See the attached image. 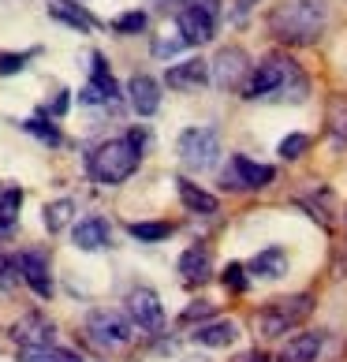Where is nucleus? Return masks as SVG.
<instances>
[{
    "label": "nucleus",
    "mask_w": 347,
    "mask_h": 362,
    "mask_svg": "<svg viewBox=\"0 0 347 362\" xmlns=\"http://www.w3.org/2000/svg\"><path fill=\"white\" fill-rule=\"evenodd\" d=\"M224 288L228 291H247V265H239V262H232L228 269H224Z\"/></svg>",
    "instance_id": "33"
},
{
    "label": "nucleus",
    "mask_w": 347,
    "mask_h": 362,
    "mask_svg": "<svg viewBox=\"0 0 347 362\" xmlns=\"http://www.w3.org/2000/svg\"><path fill=\"white\" fill-rule=\"evenodd\" d=\"M16 269H19V280H26L34 295H42V299L52 295V273H49V258L42 250H23L16 258Z\"/></svg>",
    "instance_id": "11"
},
{
    "label": "nucleus",
    "mask_w": 347,
    "mask_h": 362,
    "mask_svg": "<svg viewBox=\"0 0 347 362\" xmlns=\"http://www.w3.org/2000/svg\"><path fill=\"white\" fill-rule=\"evenodd\" d=\"M86 332L90 340L105 347V351H116V347H127L131 337H135V325L119 314V310H90L86 317Z\"/></svg>",
    "instance_id": "5"
},
{
    "label": "nucleus",
    "mask_w": 347,
    "mask_h": 362,
    "mask_svg": "<svg viewBox=\"0 0 347 362\" xmlns=\"http://www.w3.org/2000/svg\"><path fill=\"white\" fill-rule=\"evenodd\" d=\"M19 206H23V191L19 187H0V228H16L19 217Z\"/></svg>",
    "instance_id": "28"
},
{
    "label": "nucleus",
    "mask_w": 347,
    "mask_h": 362,
    "mask_svg": "<svg viewBox=\"0 0 347 362\" xmlns=\"http://www.w3.org/2000/svg\"><path fill=\"white\" fill-rule=\"evenodd\" d=\"M325 131L336 146H347V93H332L325 105Z\"/></svg>",
    "instance_id": "22"
},
{
    "label": "nucleus",
    "mask_w": 347,
    "mask_h": 362,
    "mask_svg": "<svg viewBox=\"0 0 347 362\" xmlns=\"http://www.w3.org/2000/svg\"><path fill=\"white\" fill-rule=\"evenodd\" d=\"M127 101H131V109H135L139 116H153L157 109H161V83L150 78V75H131Z\"/></svg>",
    "instance_id": "12"
},
{
    "label": "nucleus",
    "mask_w": 347,
    "mask_h": 362,
    "mask_svg": "<svg viewBox=\"0 0 347 362\" xmlns=\"http://www.w3.org/2000/svg\"><path fill=\"white\" fill-rule=\"evenodd\" d=\"M250 276H261V280H276V276H284L288 273V250L284 247H265L258 250L254 258H250Z\"/></svg>",
    "instance_id": "19"
},
{
    "label": "nucleus",
    "mask_w": 347,
    "mask_h": 362,
    "mask_svg": "<svg viewBox=\"0 0 347 362\" xmlns=\"http://www.w3.org/2000/svg\"><path fill=\"white\" fill-rule=\"evenodd\" d=\"M116 34H142L146 30V11H124V16L112 19Z\"/></svg>",
    "instance_id": "31"
},
{
    "label": "nucleus",
    "mask_w": 347,
    "mask_h": 362,
    "mask_svg": "<svg viewBox=\"0 0 347 362\" xmlns=\"http://www.w3.org/2000/svg\"><path fill=\"white\" fill-rule=\"evenodd\" d=\"M206 317H213V303H206V299L191 303V306H187V310L180 314L183 325H194V321H206Z\"/></svg>",
    "instance_id": "35"
},
{
    "label": "nucleus",
    "mask_w": 347,
    "mask_h": 362,
    "mask_svg": "<svg viewBox=\"0 0 347 362\" xmlns=\"http://www.w3.org/2000/svg\"><path fill=\"white\" fill-rule=\"evenodd\" d=\"M329 23V0H284L269 11V34L284 45H314Z\"/></svg>",
    "instance_id": "1"
},
{
    "label": "nucleus",
    "mask_w": 347,
    "mask_h": 362,
    "mask_svg": "<svg viewBox=\"0 0 347 362\" xmlns=\"http://www.w3.org/2000/svg\"><path fill=\"white\" fill-rule=\"evenodd\" d=\"M322 347H325V332H299V337H291L284 344L280 362H317Z\"/></svg>",
    "instance_id": "18"
},
{
    "label": "nucleus",
    "mask_w": 347,
    "mask_h": 362,
    "mask_svg": "<svg viewBox=\"0 0 347 362\" xmlns=\"http://www.w3.org/2000/svg\"><path fill=\"white\" fill-rule=\"evenodd\" d=\"M165 83L172 90H202L209 83V64L206 60H183V64H172L168 75H165Z\"/></svg>",
    "instance_id": "13"
},
{
    "label": "nucleus",
    "mask_w": 347,
    "mask_h": 362,
    "mask_svg": "<svg viewBox=\"0 0 347 362\" xmlns=\"http://www.w3.org/2000/svg\"><path fill=\"white\" fill-rule=\"evenodd\" d=\"M23 131H30V135H34L37 142H45V146H60V142H64V139H60V127L52 124V119H45V116L23 119Z\"/></svg>",
    "instance_id": "29"
},
{
    "label": "nucleus",
    "mask_w": 347,
    "mask_h": 362,
    "mask_svg": "<svg viewBox=\"0 0 347 362\" xmlns=\"http://www.w3.org/2000/svg\"><path fill=\"white\" fill-rule=\"evenodd\" d=\"M19 362H83L75 351H64V347L49 344V347H23Z\"/></svg>",
    "instance_id": "27"
},
{
    "label": "nucleus",
    "mask_w": 347,
    "mask_h": 362,
    "mask_svg": "<svg viewBox=\"0 0 347 362\" xmlns=\"http://www.w3.org/2000/svg\"><path fill=\"white\" fill-rule=\"evenodd\" d=\"M49 16L64 26H71V30H78V34L98 30V19H93L83 4H75V0H49Z\"/></svg>",
    "instance_id": "15"
},
{
    "label": "nucleus",
    "mask_w": 347,
    "mask_h": 362,
    "mask_svg": "<svg viewBox=\"0 0 347 362\" xmlns=\"http://www.w3.org/2000/svg\"><path fill=\"white\" fill-rule=\"evenodd\" d=\"M71 217H75V202H71V198H57V202L45 206V228L52 235L64 232V228L71 224Z\"/></svg>",
    "instance_id": "25"
},
{
    "label": "nucleus",
    "mask_w": 347,
    "mask_h": 362,
    "mask_svg": "<svg viewBox=\"0 0 347 362\" xmlns=\"http://www.w3.org/2000/svg\"><path fill=\"white\" fill-rule=\"evenodd\" d=\"M30 57H34V49H26V52H4V57H0V75H19Z\"/></svg>",
    "instance_id": "32"
},
{
    "label": "nucleus",
    "mask_w": 347,
    "mask_h": 362,
    "mask_svg": "<svg viewBox=\"0 0 347 362\" xmlns=\"http://www.w3.org/2000/svg\"><path fill=\"white\" fill-rule=\"evenodd\" d=\"M183 362H209V358H183Z\"/></svg>",
    "instance_id": "40"
},
{
    "label": "nucleus",
    "mask_w": 347,
    "mask_h": 362,
    "mask_svg": "<svg viewBox=\"0 0 347 362\" xmlns=\"http://www.w3.org/2000/svg\"><path fill=\"white\" fill-rule=\"evenodd\" d=\"M180 202L191 213H198V217H213V213H217V198L191 180H180Z\"/></svg>",
    "instance_id": "24"
},
{
    "label": "nucleus",
    "mask_w": 347,
    "mask_h": 362,
    "mask_svg": "<svg viewBox=\"0 0 347 362\" xmlns=\"http://www.w3.org/2000/svg\"><path fill=\"white\" fill-rule=\"evenodd\" d=\"M306 150H310V135H288V139H280V146H276V153L284 160H299Z\"/></svg>",
    "instance_id": "30"
},
{
    "label": "nucleus",
    "mask_w": 347,
    "mask_h": 362,
    "mask_svg": "<svg viewBox=\"0 0 347 362\" xmlns=\"http://www.w3.org/2000/svg\"><path fill=\"white\" fill-rule=\"evenodd\" d=\"M306 93H310V83H306V75H302V68L295 60H284V75H280V86H276V93L273 98H280V101H306Z\"/></svg>",
    "instance_id": "20"
},
{
    "label": "nucleus",
    "mask_w": 347,
    "mask_h": 362,
    "mask_svg": "<svg viewBox=\"0 0 347 362\" xmlns=\"http://www.w3.org/2000/svg\"><path fill=\"white\" fill-rule=\"evenodd\" d=\"M124 303H127L131 325H139L146 332H161L165 329V306H161L153 288H131Z\"/></svg>",
    "instance_id": "7"
},
{
    "label": "nucleus",
    "mask_w": 347,
    "mask_h": 362,
    "mask_svg": "<svg viewBox=\"0 0 347 362\" xmlns=\"http://www.w3.org/2000/svg\"><path fill=\"white\" fill-rule=\"evenodd\" d=\"M71 243L78 250H105V247L112 243V228H109V221H105V217H86V221L75 224Z\"/></svg>",
    "instance_id": "14"
},
{
    "label": "nucleus",
    "mask_w": 347,
    "mask_h": 362,
    "mask_svg": "<svg viewBox=\"0 0 347 362\" xmlns=\"http://www.w3.org/2000/svg\"><path fill=\"white\" fill-rule=\"evenodd\" d=\"M68 105H71L68 90H60L57 98H52V105H45V112H49V116H64V112H68Z\"/></svg>",
    "instance_id": "37"
},
{
    "label": "nucleus",
    "mask_w": 347,
    "mask_h": 362,
    "mask_svg": "<svg viewBox=\"0 0 347 362\" xmlns=\"http://www.w3.org/2000/svg\"><path fill=\"white\" fill-rule=\"evenodd\" d=\"M191 337H194V344H202V347H232L235 337H239V329H235V321H209V325H198Z\"/></svg>",
    "instance_id": "21"
},
{
    "label": "nucleus",
    "mask_w": 347,
    "mask_h": 362,
    "mask_svg": "<svg viewBox=\"0 0 347 362\" xmlns=\"http://www.w3.org/2000/svg\"><path fill=\"white\" fill-rule=\"evenodd\" d=\"M209 273H213L209 247H191V250L180 254V276H183V284H206Z\"/></svg>",
    "instance_id": "16"
},
{
    "label": "nucleus",
    "mask_w": 347,
    "mask_h": 362,
    "mask_svg": "<svg viewBox=\"0 0 347 362\" xmlns=\"http://www.w3.org/2000/svg\"><path fill=\"white\" fill-rule=\"evenodd\" d=\"M127 232L139 239V243H161V239L172 235V224L168 221H135L127 224Z\"/></svg>",
    "instance_id": "26"
},
{
    "label": "nucleus",
    "mask_w": 347,
    "mask_h": 362,
    "mask_svg": "<svg viewBox=\"0 0 347 362\" xmlns=\"http://www.w3.org/2000/svg\"><path fill=\"white\" fill-rule=\"evenodd\" d=\"M176 19H180V37H183L187 45H206V42H213L217 19H213L209 11L198 4V0H183L180 11H176Z\"/></svg>",
    "instance_id": "8"
},
{
    "label": "nucleus",
    "mask_w": 347,
    "mask_h": 362,
    "mask_svg": "<svg viewBox=\"0 0 347 362\" xmlns=\"http://www.w3.org/2000/svg\"><path fill=\"white\" fill-rule=\"evenodd\" d=\"M19 284V269H16V258L0 254V291H11Z\"/></svg>",
    "instance_id": "34"
},
{
    "label": "nucleus",
    "mask_w": 347,
    "mask_h": 362,
    "mask_svg": "<svg viewBox=\"0 0 347 362\" xmlns=\"http://www.w3.org/2000/svg\"><path fill=\"white\" fill-rule=\"evenodd\" d=\"M142 142H146L142 131H131V135L101 142L98 150L86 157V168H90L93 183H101V187L127 183L139 172V165H142Z\"/></svg>",
    "instance_id": "2"
},
{
    "label": "nucleus",
    "mask_w": 347,
    "mask_h": 362,
    "mask_svg": "<svg viewBox=\"0 0 347 362\" xmlns=\"http://www.w3.org/2000/svg\"><path fill=\"white\" fill-rule=\"evenodd\" d=\"M310 314H314V295H306V291L302 295H284V299H273L265 310H258L254 329L265 340H280V337H288L291 329H299Z\"/></svg>",
    "instance_id": "3"
},
{
    "label": "nucleus",
    "mask_w": 347,
    "mask_h": 362,
    "mask_svg": "<svg viewBox=\"0 0 347 362\" xmlns=\"http://www.w3.org/2000/svg\"><path fill=\"white\" fill-rule=\"evenodd\" d=\"M235 362H269V358H265L261 351H250V355H239Z\"/></svg>",
    "instance_id": "39"
},
{
    "label": "nucleus",
    "mask_w": 347,
    "mask_h": 362,
    "mask_svg": "<svg viewBox=\"0 0 347 362\" xmlns=\"http://www.w3.org/2000/svg\"><path fill=\"white\" fill-rule=\"evenodd\" d=\"M187 42H183V37H157V42H153V57H176V52L183 49Z\"/></svg>",
    "instance_id": "36"
},
{
    "label": "nucleus",
    "mask_w": 347,
    "mask_h": 362,
    "mask_svg": "<svg viewBox=\"0 0 347 362\" xmlns=\"http://www.w3.org/2000/svg\"><path fill=\"white\" fill-rule=\"evenodd\" d=\"M284 60H288V57H269V60H261L258 68H250L247 83H243V98H247V101L273 98L276 86H280V75H284Z\"/></svg>",
    "instance_id": "9"
},
{
    "label": "nucleus",
    "mask_w": 347,
    "mask_h": 362,
    "mask_svg": "<svg viewBox=\"0 0 347 362\" xmlns=\"http://www.w3.org/2000/svg\"><path fill=\"white\" fill-rule=\"evenodd\" d=\"M90 90L101 93V101H116L119 98V86L109 71V64H105L101 52H90Z\"/></svg>",
    "instance_id": "23"
},
{
    "label": "nucleus",
    "mask_w": 347,
    "mask_h": 362,
    "mask_svg": "<svg viewBox=\"0 0 347 362\" xmlns=\"http://www.w3.org/2000/svg\"><path fill=\"white\" fill-rule=\"evenodd\" d=\"M232 172H235V180H239V191L243 187H250V191H261V187H269L276 172L269 165H258V160H250L243 153H235L232 157Z\"/></svg>",
    "instance_id": "17"
},
{
    "label": "nucleus",
    "mask_w": 347,
    "mask_h": 362,
    "mask_svg": "<svg viewBox=\"0 0 347 362\" xmlns=\"http://www.w3.org/2000/svg\"><path fill=\"white\" fill-rule=\"evenodd\" d=\"M11 340H16L19 347H49L52 340H57V325H52L45 314L30 310L11 325Z\"/></svg>",
    "instance_id": "10"
},
{
    "label": "nucleus",
    "mask_w": 347,
    "mask_h": 362,
    "mask_svg": "<svg viewBox=\"0 0 347 362\" xmlns=\"http://www.w3.org/2000/svg\"><path fill=\"white\" fill-rule=\"evenodd\" d=\"M176 153L183 160V168L191 172H209L213 165H217L220 157V135L217 127H187L180 142H176Z\"/></svg>",
    "instance_id": "4"
},
{
    "label": "nucleus",
    "mask_w": 347,
    "mask_h": 362,
    "mask_svg": "<svg viewBox=\"0 0 347 362\" xmlns=\"http://www.w3.org/2000/svg\"><path fill=\"white\" fill-rule=\"evenodd\" d=\"M254 4H258V0H235V19L243 23V19L250 16V8H254Z\"/></svg>",
    "instance_id": "38"
},
{
    "label": "nucleus",
    "mask_w": 347,
    "mask_h": 362,
    "mask_svg": "<svg viewBox=\"0 0 347 362\" xmlns=\"http://www.w3.org/2000/svg\"><path fill=\"white\" fill-rule=\"evenodd\" d=\"M247 75H250V57L239 45L220 49L217 60L209 64V78H213V86H217V90H243Z\"/></svg>",
    "instance_id": "6"
}]
</instances>
